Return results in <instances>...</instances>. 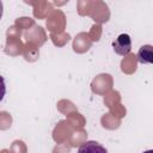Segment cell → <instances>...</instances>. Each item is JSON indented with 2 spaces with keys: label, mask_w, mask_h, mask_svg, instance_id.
<instances>
[{
  "label": "cell",
  "mask_w": 153,
  "mask_h": 153,
  "mask_svg": "<svg viewBox=\"0 0 153 153\" xmlns=\"http://www.w3.org/2000/svg\"><path fill=\"white\" fill-rule=\"evenodd\" d=\"M112 48L116 54L121 56H127L131 50V39L128 33H121L114 42Z\"/></svg>",
  "instance_id": "obj_1"
},
{
  "label": "cell",
  "mask_w": 153,
  "mask_h": 153,
  "mask_svg": "<svg viewBox=\"0 0 153 153\" xmlns=\"http://www.w3.org/2000/svg\"><path fill=\"white\" fill-rule=\"evenodd\" d=\"M137 61L143 65H152L153 63V45L145 44L140 47L137 54H136Z\"/></svg>",
  "instance_id": "obj_2"
},
{
  "label": "cell",
  "mask_w": 153,
  "mask_h": 153,
  "mask_svg": "<svg viewBox=\"0 0 153 153\" xmlns=\"http://www.w3.org/2000/svg\"><path fill=\"white\" fill-rule=\"evenodd\" d=\"M78 153H108V151L97 141H86L79 147Z\"/></svg>",
  "instance_id": "obj_3"
},
{
  "label": "cell",
  "mask_w": 153,
  "mask_h": 153,
  "mask_svg": "<svg viewBox=\"0 0 153 153\" xmlns=\"http://www.w3.org/2000/svg\"><path fill=\"white\" fill-rule=\"evenodd\" d=\"M142 153H153V149H148V151H145Z\"/></svg>",
  "instance_id": "obj_4"
}]
</instances>
